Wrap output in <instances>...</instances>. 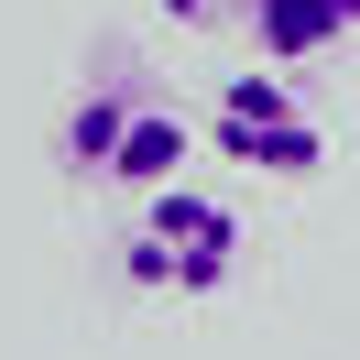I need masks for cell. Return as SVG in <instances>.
Listing matches in <instances>:
<instances>
[{
    "mask_svg": "<svg viewBox=\"0 0 360 360\" xmlns=\"http://www.w3.org/2000/svg\"><path fill=\"white\" fill-rule=\"evenodd\" d=\"M120 273H131L142 295H219L229 273H240V219H229V197H197V186L142 197L131 240H120Z\"/></svg>",
    "mask_w": 360,
    "mask_h": 360,
    "instance_id": "2",
    "label": "cell"
},
{
    "mask_svg": "<svg viewBox=\"0 0 360 360\" xmlns=\"http://www.w3.org/2000/svg\"><path fill=\"white\" fill-rule=\"evenodd\" d=\"M338 11H349V22H360V0H338Z\"/></svg>",
    "mask_w": 360,
    "mask_h": 360,
    "instance_id": "6",
    "label": "cell"
},
{
    "mask_svg": "<svg viewBox=\"0 0 360 360\" xmlns=\"http://www.w3.org/2000/svg\"><path fill=\"white\" fill-rule=\"evenodd\" d=\"M77 186H131V197H164L186 164V120L131 55H98V77L66 98V131H55Z\"/></svg>",
    "mask_w": 360,
    "mask_h": 360,
    "instance_id": "1",
    "label": "cell"
},
{
    "mask_svg": "<svg viewBox=\"0 0 360 360\" xmlns=\"http://www.w3.org/2000/svg\"><path fill=\"white\" fill-rule=\"evenodd\" d=\"M207 142H219L229 164H251V175H284V186L328 164V131H316V110L284 77H229L219 110H207Z\"/></svg>",
    "mask_w": 360,
    "mask_h": 360,
    "instance_id": "3",
    "label": "cell"
},
{
    "mask_svg": "<svg viewBox=\"0 0 360 360\" xmlns=\"http://www.w3.org/2000/svg\"><path fill=\"white\" fill-rule=\"evenodd\" d=\"M153 11H175V22H207V11H219V0H153Z\"/></svg>",
    "mask_w": 360,
    "mask_h": 360,
    "instance_id": "5",
    "label": "cell"
},
{
    "mask_svg": "<svg viewBox=\"0 0 360 360\" xmlns=\"http://www.w3.org/2000/svg\"><path fill=\"white\" fill-rule=\"evenodd\" d=\"M240 11H251V33H262V55H273V66H306V55H328V44H338V22H349L338 0H240Z\"/></svg>",
    "mask_w": 360,
    "mask_h": 360,
    "instance_id": "4",
    "label": "cell"
}]
</instances>
